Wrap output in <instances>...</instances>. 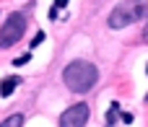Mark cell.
<instances>
[{"mask_svg":"<svg viewBox=\"0 0 148 127\" xmlns=\"http://www.w3.org/2000/svg\"><path fill=\"white\" fill-rule=\"evenodd\" d=\"M117 117H120V104H112V109L107 112V125H117Z\"/></svg>","mask_w":148,"mask_h":127,"instance_id":"8992f818","label":"cell"},{"mask_svg":"<svg viewBox=\"0 0 148 127\" xmlns=\"http://www.w3.org/2000/svg\"><path fill=\"white\" fill-rule=\"evenodd\" d=\"M148 18V0H122L112 13H109V26L112 29H125L135 21Z\"/></svg>","mask_w":148,"mask_h":127,"instance_id":"7a4b0ae2","label":"cell"},{"mask_svg":"<svg viewBox=\"0 0 148 127\" xmlns=\"http://www.w3.org/2000/svg\"><path fill=\"white\" fill-rule=\"evenodd\" d=\"M18 83H21V78H16V75H13V78H5V81H3V86H0V94H3V96H10V94L16 91V86H18Z\"/></svg>","mask_w":148,"mask_h":127,"instance_id":"5b68a950","label":"cell"},{"mask_svg":"<svg viewBox=\"0 0 148 127\" xmlns=\"http://www.w3.org/2000/svg\"><path fill=\"white\" fill-rule=\"evenodd\" d=\"M29 60H31V57H29V55H23V57H16V60H13V65H26Z\"/></svg>","mask_w":148,"mask_h":127,"instance_id":"ba28073f","label":"cell"},{"mask_svg":"<svg viewBox=\"0 0 148 127\" xmlns=\"http://www.w3.org/2000/svg\"><path fill=\"white\" fill-rule=\"evenodd\" d=\"M143 36H146V39H148V23H146V31H143Z\"/></svg>","mask_w":148,"mask_h":127,"instance_id":"8fae6325","label":"cell"},{"mask_svg":"<svg viewBox=\"0 0 148 127\" xmlns=\"http://www.w3.org/2000/svg\"><path fill=\"white\" fill-rule=\"evenodd\" d=\"M23 29H26L23 13H10L8 21L3 23V29H0V47H13L23 36Z\"/></svg>","mask_w":148,"mask_h":127,"instance_id":"3957f363","label":"cell"},{"mask_svg":"<svg viewBox=\"0 0 148 127\" xmlns=\"http://www.w3.org/2000/svg\"><path fill=\"white\" fill-rule=\"evenodd\" d=\"M42 42H44V34H36V36H34V42H31V47H39Z\"/></svg>","mask_w":148,"mask_h":127,"instance_id":"9c48e42d","label":"cell"},{"mask_svg":"<svg viewBox=\"0 0 148 127\" xmlns=\"http://www.w3.org/2000/svg\"><path fill=\"white\" fill-rule=\"evenodd\" d=\"M68 5V0H55V8H65Z\"/></svg>","mask_w":148,"mask_h":127,"instance_id":"30bf717a","label":"cell"},{"mask_svg":"<svg viewBox=\"0 0 148 127\" xmlns=\"http://www.w3.org/2000/svg\"><path fill=\"white\" fill-rule=\"evenodd\" d=\"M21 122H23V117H21V114H13V117H8L3 125H5V127H18Z\"/></svg>","mask_w":148,"mask_h":127,"instance_id":"52a82bcc","label":"cell"},{"mask_svg":"<svg viewBox=\"0 0 148 127\" xmlns=\"http://www.w3.org/2000/svg\"><path fill=\"white\" fill-rule=\"evenodd\" d=\"M88 117H91L88 104H73L68 112H62L60 125H65V127H81V125H86V122H88Z\"/></svg>","mask_w":148,"mask_h":127,"instance_id":"277c9868","label":"cell"},{"mask_svg":"<svg viewBox=\"0 0 148 127\" xmlns=\"http://www.w3.org/2000/svg\"><path fill=\"white\" fill-rule=\"evenodd\" d=\"M62 81L65 86L73 91V94H86L96 86L99 81V70L94 62H86V60H75L70 62L65 70H62Z\"/></svg>","mask_w":148,"mask_h":127,"instance_id":"6da1fadb","label":"cell"}]
</instances>
